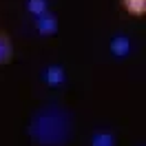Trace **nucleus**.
I'll use <instances>...</instances> for the list:
<instances>
[{"label":"nucleus","instance_id":"7ed1b4c3","mask_svg":"<svg viewBox=\"0 0 146 146\" xmlns=\"http://www.w3.org/2000/svg\"><path fill=\"white\" fill-rule=\"evenodd\" d=\"M40 78L49 86H62L66 82V71H64V66H60V64H49V66L42 69Z\"/></svg>","mask_w":146,"mask_h":146},{"label":"nucleus","instance_id":"6e6552de","mask_svg":"<svg viewBox=\"0 0 146 146\" xmlns=\"http://www.w3.org/2000/svg\"><path fill=\"white\" fill-rule=\"evenodd\" d=\"M27 11L31 16H40L49 11V0H27Z\"/></svg>","mask_w":146,"mask_h":146},{"label":"nucleus","instance_id":"0eeeda50","mask_svg":"<svg viewBox=\"0 0 146 146\" xmlns=\"http://www.w3.org/2000/svg\"><path fill=\"white\" fill-rule=\"evenodd\" d=\"M91 146H117V144H115V135L111 131H98L91 137Z\"/></svg>","mask_w":146,"mask_h":146},{"label":"nucleus","instance_id":"f03ea898","mask_svg":"<svg viewBox=\"0 0 146 146\" xmlns=\"http://www.w3.org/2000/svg\"><path fill=\"white\" fill-rule=\"evenodd\" d=\"M36 31L40 36H55L58 33V16L51 13V11H44V13H40L36 16Z\"/></svg>","mask_w":146,"mask_h":146},{"label":"nucleus","instance_id":"39448f33","mask_svg":"<svg viewBox=\"0 0 146 146\" xmlns=\"http://www.w3.org/2000/svg\"><path fill=\"white\" fill-rule=\"evenodd\" d=\"M13 58V44H11V38L0 31V64H9Z\"/></svg>","mask_w":146,"mask_h":146},{"label":"nucleus","instance_id":"423d86ee","mask_svg":"<svg viewBox=\"0 0 146 146\" xmlns=\"http://www.w3.org/2000/svg\"><path fill=\"white\" fill-rule=\"evenodd\" d=\"M122 7L128 16H135V18H142L146 13V0H122Z\"/></svg>","mask_w":146,"mask_h":146},{"label":"nucleus","instance_id":"20e7f679","mask_svg":"<svg viewBox=\"0 0 146 146\" xmlns=\"http://www.w3.org/2000/svg\"><path fill=\"white\" fill-rule=\"evenodd\" d=\"M111 53L115 55L117 60H124V58H128V53H131V49H133V42H131V38L126 36V33H115V36L111 38Z\"/></svg>","mask_w":146,"mask_h":146},{"label":"nucleus","instance_id":"f257e3e1","mask_svg":"<svg viewBox=\"0 0 146 146\" xmlns=\"http://www.w3.org/2000/svg\"><path fill=\"white\" fill-rule=\"evenodd\" d=\"M29 135L40 146H64L71 137V117L60 106H42L31 117Z\"/></svg>","mask_w":146,"mask_h":146}]
</instances>
